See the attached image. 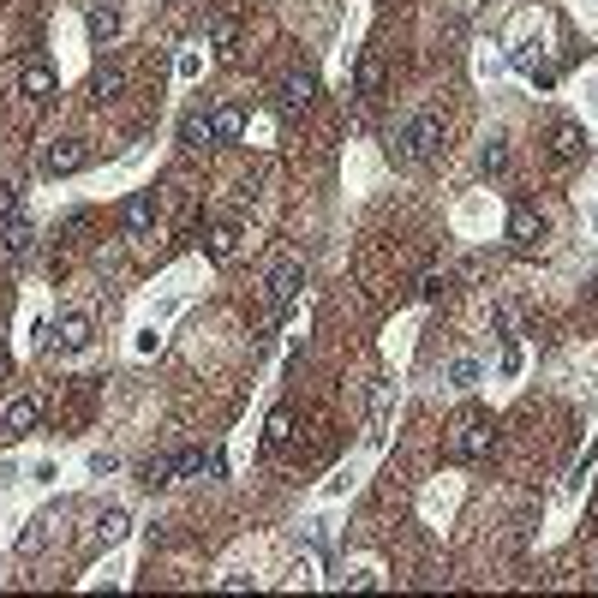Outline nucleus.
I'll return each instance as SVG.
<instances>
[{
	"mask_svg": "<svg viewBox=\"0 0 598 598\" xmlns=\"http://www.w3.org/2000/svg\"><path fill=\"white\" fill-rule=\"evenodd\" d=\"M491 443H497V419L485 413V407H467V413L455 419L449 455H455V461H485V455H491Z\"/></svg>",
	"mask_w": 598,
	"mask_h": 598,
	"instance_id": "nucleus-1",
	"label": "nucleus"
},
{
	"mask_svg": "<svg viewBox=\"0 0 598 598\" xmlns=\"http://www.w3.org/2000/svg\"><path fill=\"white\" fill-rule=\"evenodd\" d=\"M437 144H443V120L437 114H413V120H407V132L395 138V156L401 162H425Z\"/></svg>",
	"mask_w": 598,
	"mask_h": 598,
	"instance_id": "nucleus-2",
	"label": "nucleus"
},
{
	"mask_svg": "<svg viewBox=\"0 0 598 598\" xmlns=\"http://www.w3.org/2000/svg\"><path fill=\"white\" fill-rule=\"evenodd\" d=\"M299 287H305V270H299V263H281L276 276H270V305H276V318H287V311H294Z\"/></svg>",
	"mask_w": 598,
	"mask_h": 598,
	"instance_id": "nucleus-3",
	"label": "nucleus"
},
{
	"mask_svg": "<svg viewBox=\"0 0 598 598\" xmlns=\"http://www.w3.org/2000/svg\"><path fill=\"white\" fill-rule=\"evenodd\" d=\"M311 96H318V79H311V72L299 66V72H287V79H281V90H276V108H281V114H299V108H305Z\"/></svg>",
	"mask_w": 598,
	"mask_h": 598,
	"instance_id": "nucleus-4",
	"label": "nucleus"
},
{
	"mask_svg": "<svg viewBox=\"0 0 598 598\" xmlns=\"http://www.w3.org/2000/svg\"><path fill=\"white\" fill-rule=\"evenodd\" d=\"M37 431V401L30 395H12L0 407V437H30Z\"/></svg>",
	"mask_w": 598,
	"mask_h": 598,
	"instance_id": "nucleus-5",
	"label": "nucleus"
},
{
	"mask_svg": "<svg viewBox=\"0 0 598 598\" xmlns=\"http://www.w3.org/2000/svg\"><path fill=\"white\" fill-rule=\"evenodd\" d=\"M509 239H515L520 252H533L538 239H544V216H538L533 203H515V210H509Z\"/></svg>",
	"mask_w": 598,
	"mask_h": 598,
	"instance_id": "nucleus-6",
	"label": "nucleus"
},
{
	"mask_svg": "<svg viewBox=\"0 0 598 598\" xmlns=\"http://www.w3.org/2000/svg\"><path fill=\"white\" fill-rule=\"evenodd\" d=\"M221 478V455L216 449H179L174 455V478Z\"/></svg>",
	"mask_w": 598,
	"mask_h": 598,
	"instance_id": "nucleus-7",
	"label": "nucleus"
},
{
	"mask_svg": "<svg viewBox=\"0 0 598 598\" xmlns=\"http://www.w3.org/2000/svg\"><path fill=\"white\" fill-rule=\"evenodd\" d=\"M54 347L60 353H84V347H90V318H84V311H66V318L54 323Z\"/></svg>",
	"mask_w": 598,
	"mask_h": 598,
	"instance_id": "nucleus-8",
	"label": "nucleus"
},
{
	"mask_svg": "<svg viewBox=\"0 0 598 598\" xmlns=\"http://www.w3.org/2000/svg\"><path fill=\"white\" fill-rule=\"evenodd\" d=\"M19 90H24V96H37V102H48V96H54V72H48L42 60H24V66H19Z\"/></svg>",
	"mask_w": 598,
	"mask_h": 598,
	"instance_id": "nucleus-9",
	"label": "nucleus"
},
{
	"mask_svg": "<svg viewBox=\"0 0 598 598\" xmlns=\"http://www.w3.org/2000/svg\"><path fill=\"white\" fill-rule=\"evenodd\" d=\"M42 168H48V174H79V168H84V144L79 138H60L54 150L42 156Z\"/></svg>",
	"mask_w": 598,
	"mask_h": 598,
	"instance_id": "nucleus-10",
	"label": "nucleus"
},
{
	"mask_svg": "<svg viewBox=\"0 0 598 598\" xmlns=\"http://www.w3.org/2000/svg\"><path fill=\"white\" fill-rule=\"evenodd\" d=\"M580 144H586V132H580L575 120H557V126H551V156H557V162H575Z\"/></svg>",
	"mask_w": 598,
	"mask_h": 598,
	"instance_id": "nucleus-11",
	"label": "nucleus"
},
{
	"mask_svg": "<svg viewBox=\"0 0 598 598\" xmlns=\"http://www.w3.org/2000/svg\"><path fill=\"white\" fill-rule=\"evenodd\" d=\"M150 221H156V192H132L126 198V234H150Z\"/></svg>",
	"mask_w": 598,
	"mask_h": 598,
	"instance_id": "nucleus-12",
	"label": "nucleus"
},
{
	"mask_svg": "<svg viewBox=\"0 0 598 598\" xmlns=\"http://www.w3.org/2000/svg\"><path fill=\"white\" fill-rule=\"evenodd\" d=\"M179 144H186V150H210V144H216L210 114H186V120H179Z\"/></svg>",
	"mask_w": 598,
	"mask_h": 598,
	"instance_id": "nucleus-13",
	"label": "nucleus"
},
{
	"mask_svg": "<svg viewBox=\"0 0 598 598\" xmlns=\"http://www.w3.org/2000/svg\"><path fill=\"white\" fill-rule=\"evenodd\" d=\"M90 37H96V42L120 37V6H114V0H96V6H90Z\"/></svg>",
	"mask_w": 598,
	"mask_h": 598,
	"instance_id": "nucleus-14",
	"label": "nucleus"
},
{
	"mask_svg": "<svg viewBox=\"0 0 598 598\" xmlns=\"http://www.w3.org/2000/svg\"><path fill=\"white\" fill-rule=\"evenodd\" d=\"M210 132H216V144H234L239 132H245V114H239V108H216V114H210Z\"/></svg>",
	"mask_w": 598,
	"mask_h": 598,
	"instance_id": "nucleus-15",
	"label": "nucleus"
},
{
	"mask_svg": "<svg viewBox=\"0 0 598 598\" xmlns=\"http://www.w3.org/2000/svg\"><path fill=\"white\" fill-rule=\"evenodd\" d=\"M389 407H395V383H378V401H371V443H383V425H389Z\"/></svg>",
	"mask_w": 598,
	"mask_h": 598,
	"instance_id": "nucleus-16",
	"label": "nucleus"
},
{
	"mask_svg": "<svg viewBox=\"0 0 598 598\" xmlns=\"http://www.w3.org/2000/svg\"><path fill=\"white\" fill-rule=\"evenodd\" d=\"M126 527H132V515H126V509H102V515H96V538H102V544L126 538Z\"/></svg>",
	"mask_w": 598,
	"mask_h": 598,
	"instance_id": "nucleus-17",
	"label": "nucleus"
},
{
	"mask_svg": "<svg viewBox=\"0 0 598 598\" xmlns=\"http://www.w3.org/2000/svg\"><path fill=\"white\" fill-rule=\"evenodd\" d=\"M0 252H6V258L30 252V228H24V221H6V228H0Z\"/></svg>",
	"mask_w": 598,
	"mask_h": 598,
	"instance_id": "nucleus-18",
	"label": "nucleus"
},
{
	"mask_svg": "<svg viewBox=\"0 0 598 598\" xmlns=\"http://www.w3.org/2000/svg\"><path fill=\"white\" fill-rule=\"evenodd\" d=\"M234 245H239V234H234V228H216V234L203 239V252H210L216 263H228V258H234Z\"/></svg>",
	"mask_w": 598,
	"mask_h": 598,
	"instance_id": "nucleus-19",
	"label": "nucleus"
},
{
	"mask_svg": "<svg viewBox=\"0 0 598 598\" xmlns=\"http://www.w3.org/2000/svg\"><path fill=\"white\" fill-rule=\"evenodd\" d=\"M120 84H126V79H120L114 66H108V72H96V79H90V96H96V102H114V96H120Z\"/></svg>",
	"mask_w": 598,
	"mask_h": 598,
	"instance_id": "nucleus-20",
	"label": "nucleus"
},
{
	"mask_svg": "<svg viewBox=\"0 0 598 598\" xmlns=\"http://www.w3.org/2000/svg\"><path fill=\"white\" fill-rule=\"evenodd\" d=\"M24 216V192L19 186H0V228H6V221H19Z\"/></svg>",
	"mask_w": 598,
	"mask_h": 598,
	"instance_id": "nucleus-21",
	"label": "nucleus"
},
{
	"mask_svg": "<svg viewBox=\"0 0 598 598\" xmlns=\"http://www.w3.org/2000/svg\"><path fill=\"white\" fill-rule=\"evenodd\" d=\"M287 437H294V419H287V413H270V425H263V443H270V449H281Z\"/></svg>",
	"mask_w": 598,
	"mask_h": 598,
	"instance_id": "nucleus-22",
	"label": "nucleus"
},
{
	"mask_svg": "<svg viewBox=\"0 0 598 598\" xmlns=\"http://www.w3.org/2000/svg\"><path fill=\"white\" fill-rule=\"evenodd\" d=\"M144 485L156 491V485H174V455H156L150 467H144Z\"/></svg>",
	"mask_w": 598,
	"mask_h": 598,
	"instance_id": "nucleus-23",
	"label": "nucleus"
},
{
	"mask_svg": "<svg viewBox=\"0 0 598 598\" xmlns=\"http://www.w3.org/2000/svg\"><path fill=\"white\" fill-rule=\"evenodd\" d=\"M378 90H383V66L365 60V66H359V96H378Z\"/></svg>",
	"mask_w": 598,
	"mask_h": 598,
	"instance_id": "nucleus-24",
	"label": "nucleus"
},
{
	"mask_svg": "<svg viewBox=\"0 0 598 598\" xmlns=\"http://www.w3.org/2000/svg\"><path fill=\"white\" fill-rule=\"evenodd\" d=\"M502 168H509V144L491 138V144H485V174H502Z\"/></svg>",
	"mask_w": 598,
	"mask_h": 598,
	"instance_id": "nucleus-25",
	"label": "nucleus"
},
{
	"mask_svg": "<svg viewBox=\"0 0 598 598\" xmlns=\"http://www.w3.org/2000/svg\"><path fill=\"white\" fill-rule=\"evenodd\" d=\"M210 42H216V48L234 42V12H216V19H210Z\"/></svg>",
	"mask_w": 598,
	"mask_h": 598,
	"instance_id": "nucleus-26",
	"label": "nucleus"
},
{
	"mask_svg": "<svg viewBox=\"0 0 598 598\" xmlns=\"http://www.w3.org/2000/svg\"><path fill=\"white\" fill-rule=\"evenodd\" d=\"M593 461H598V443H586V455H580V461H575V473H569V491H580V485H586Z\"/></svg>",
	"mask_w": 598,
	"mask_h": 598,
	"instance_id": "nucleus-27",
	"label": "nucleus"
},
{
	"mask_svg": "<svg viewBox=\"0 0 598 598\" xmlns=\"http://www.w3.org/2000/svg\"><path fill=\"white\" fill-rule=\"evenodd\" d=\"M449 378H455L461 389H473V383H478V365H473V359H455V365H449Z\"/></svg>",
	"mask_w": 598,
	"mask_h": 598,
	"instance_id": "nucleus-28",
	"label": "nucleus"
},
{
	"mask_svg": "<svg viewBox=\"0 0 598 598\" xmlns=\"http://www.w3.org/2000/svg\"><path fill=\"white\" fill-rule=\"evenodd\" d=\"M443 287H449V276H425V281H419V299H437Z\"/></svg>",
	"mask_w": 598,
	"mask_h": 598,
	"instance_id": "nucleus-29",
	"label": "nucleus"
},
{
	"mask_svg": "<svg viewBox=\"0 0 598 598\" xmlns=\"http://www.w3.org/2000/svg\"><path fill=\"white\" fill-rule=\"evenodd\" d=\"M12 378V353H6V347H0V383Z\"/></svg>",
	"mask_w": 598,
	"mask_h": 598,
	"instance_id": "nucleus-30",
	"label": "nucleus"
},
{
	"mask_svg": "<svg viewBox=\"0 0 598 598\" xmlns=\"http://www.w3.org/2000/svg\"><path fill=\"white\" fill-rule=\"evenodd\" d=\"M586 294H593V299H598V276H593V281H586Z\"/></svg>",
	"mask_w": 598,
	"mask_h": 598,
	"instance_id": "nucleus-31",
	"label": "nucleus"
}]
</instances>
